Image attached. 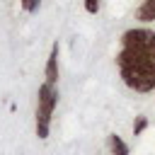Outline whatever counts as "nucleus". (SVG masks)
I'll return each instance as SVG.
<instances>
[{"instance_id":"nucleus-7","label":"nucleus","mask_w":155,"mask_h":155,"mask_svg":"<svg viewBox=\"0 0 155 155\" xmlns=\"http://www.w3.org/2000/svg\"><path fill=\"white\" fill-rule=\"evenodd\" d=\"M145 124H148V121H145V116H138V121L133 124V136H138V133L145 128Z\"/></svg>"},{"instance_id":"nucleus-2","label":"nucleus","mask_w":155,"mask_h":155,"mask_svg":"<svg viewBox=\"0 0 155 155\" xmlns=\"http://www.w3.org/2000/svg\"><path fill=\"white\" fill-rule=\"evenodd\" d=\"M56 104H58V90H56V85L44 80V85L39 87V94H36V136L39 138L48 136Z\"/></svg>"},{"instance_id":"nucleus-8","label":"nucleus","mask_w":155,"mask_h":155,"mask_svg":"<svg viewBox=\"0 0 155 155\" xmlns=\"http://www.w3.org/2000/svg\"><path fill=\"white\" fill-rule=\"evenodd\" d=\"M22 7H24L27 12H34V10L39 7V0H22Z\"/></svg>"},{"instance_id":"nucleus-3","label":"nucleus","mask_w":155,"mask_h":155,"mask_svg":"<svg viewBox=\"0 0 155 155\" xmlns=\"http://www.w3.org/2000/svg\"><path fill=\"white\" fill-rule=\"evenodd\" d=\"M44 75H46V82H51V85L58 82V44L51 46V53H48V58H46V70H44Z\"/></svg>"},{"instance_id":"nucleus-1","label":"nucleus","mask_w":155,"mask_h":155,"mask_svg":"<svg viewBox=\"0 0 155 155\" xmlns=\"http://www.w3.org/2000/svg\"><path fill=\"white\" fill-rule=\"evenodd\" d=\"M116 65L121 80L136 92L155 90V31L138 27L121 36L116 53Z\"/></svg>"},{"instance_id":"nucleus-5","label":"nucleus","mask_w":155,"mask_h":155,"mask_svg":"<svg viewBox=\"0 0 155 155\" xmlns=\"http://www.w3.org/2000/svg\"><path fill=\"white\" fill-rule=\"evenodd\" d=\"M109 150H111V155H128V145H126L116 133L109 136Z\"/></svg>"},{"instance_id":"nucleus-6","label":"nucleus","mask_w":155,"mask_h":155,"mask_svg":"<svg viewBox=\"0 0 155 155\" xmlns=\"http://www.w3.org/2000/svg\"><path fill=\"white\" fill-rule=\"evenodd\" d=\"M85 10L90 15H97L99 12V0H85Z\"/></svg>"},{"instance_id":"nucleus-4","label":"nucleus","mask_w":155,"mask_h":155,"mask_svg":"<svg viewBox=\"0 0 155 155\" xmlns=\"http://www.w3.org/2000/svg\"><path fill=\"white\" fill-rule=\"evenodd\" d=\"M136 19L140 22H155V0H143L136 10Z\"/></svg>"}]
</instances>
